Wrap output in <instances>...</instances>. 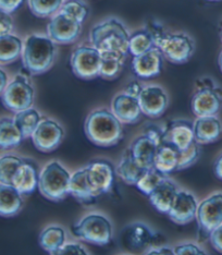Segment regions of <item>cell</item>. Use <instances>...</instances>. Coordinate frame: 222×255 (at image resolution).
<instances>
[{"mask_svg":"<svg viewBox=\"0 0 222 255\" xmlns=\"http://www.w3.org/2000/svg\"><path fill=\"white\" fill-rule=\"evenodd\" d=\"M84 131L92 143L102 147L114 146L123 138L122 123L112 112L105 108L94 110L87 116Z\"/></svg>","mask_w":222,"mask_h":255,"instance_id":"cell-1","label":"cell"},{"mask_svg":"<svg viewBox=\"0 0 222 255\" xmlns=\"http://www.w3.org/2000/svg\"><path fill=\"white\" fill-rule=\"evenodd\" d=\"M90 38L92 45L101 53H115L125 58L130 54V34L123 23L115 18H110L96 24L92 28Z\"/></svg>","mask_w":222,"mask_h":255,"instance_id":"cell-2","label":"cell"},{"mask_svg":"<svg viewBox=\"0 0 222 255\" xmlns=\"http://www.w3.org/2000/svg\"><path fill=\"white\" fill-rule=\"evenodd\" d=\"M56 56V43L49 36L33 34L26 38L23 45V66L33 75L47 72L54 65Z\"/></svg>","mask_w":222,"mask_h":255,"instance_id":"cell-3","label":"cell"},{"mask_svg":"<svg viewBox=\"0 0 222 255\" xmlns=\"http://www.w3.org/2000/svg\"><path fill=\"white\" fill-rule=\"evenodd\" d=\"M149 30L154 34L156 47L170 62L182 65L188 62L194 54L195 43L188 34L166 33L161 25L156 22L153 23Z\"/></svg>","mask_w":222,"mask_h":255,"instance_id":"cell-4","label":"cell"},{"mask_svg":"<svg viewBox=\"0 0 222 255\" xmlns=\"http://www.w3.org/2000/svg\"><path fill=\"white\" fill-rule=\"evenodd\" d=\"M70 178V172L59 161H51L39 175V192L50 201H62L69 195Z\"/></svg>","mask_w":222,"mask_h":255,"instance_id":"cell-5","label":"cell"},{"mask_svg":"<svg viewBox=\"0 0 222 255\" xmlns=\"http://www.w3.org/2000/svg\"><path fill=\"white\" fill-rule=\"evenodd\" d=\"M72 234L92 245L106 246L112 239V225L106 216L92 213L73 226Z\"/></svg>","mask_w":222,"mask_h":255,"instance_id":"cell-6","label":"cell"},{"mask_svg":"<svg viewBox=\"0 0 222 255\" xmlns=\"http://www.w3.org/2000/svg\"><path fill=\"white\" fill-rule=\"evenodd\" d=\"M198 88L192 97V112L196 117L217 116L222 108V90L212 79L198 81Z\"/></svg>","mask_w":222,"mask_h":255,"instance_id":"cell-7","label":"cell"},{"mask_svg":"<svg viewBox=\"0 0 222 255\" xmlns=\"http://www.w3.org/2000/svg\"><path fill=\"white\" fill-rule=\"evenodd\" d=\"M34 95V88L30 80L25 75L17 74L4 89L1 95V102L10 112L19 113L32 107Z\"/></svg>","mask_w":222,"mask_h":255,"instance_id":"cell-8","label":"cell"},{"mask_svg":"<svg viewBox=\"0 0 222 255\" xmlns=\"http://www.w3.org/2000/svg\"><path fill=\"white\" fill-rule=\"evenodd\" d=\"M162 142V129L156 125H148L144 133L136 137L130 146L131 152L143 166L154 167V159L160 143Z\"/></svg>","mask_w":222,"mask_h":255,"instance_id":"cell-9","label":"cell"},{"mask_svg":"<svg viewBox=\"0 0 222 255\" xmlns=\"http://www.w3.org/2000/svg\"><path fill=\"white\" fill-rule=\"evenodd\" d=\"M162 238L157 231L151 229L147 224L135 222L126 226L121 233V242L130 250L154 248L157 243L162 241Z\"/></svg>","mask_w":222,"mask_h":255,"instance_id":"cell-10","label":"cell"},{"mask_svg":"<svg viewBox=\"0 0 222 255\" xmlns=\"http://www.w3.org/2000/svg\"><path fill=\"white\" fill-rule=\"evenodd\" d=\"M101 51L94 46H80L71 55V68L78 78L93 80L99 77Z\"/></svg>","mask_w":222,"mask_h":255,"instance_id":"cell-11","label":"cell"},{"mask_svg":"<svg viewBox=\"0 0 222 255\" xmlns=\"http://www.w3.org/2000/svg\"><path fill=\"white\" fill-rule=\"evenodd\" d=\"M196 219L200 233L209 237L210 233L222 224V193H215L204 200L197 207Z\"/></svg>","mask_w":222,"mask_h":255,"instance_id":"cell-12","label":"cell"},{"mask_svg":"<svg viewBox=\"0 0 222 255\" xmlns=\"http://www.w3.org/2000/svg\"><path fill=\"white\" fill-rule=\"evenodd\" d=\"M82 32V23L72 16L59 11L48 23V36L56 44H71L77 40Z\"/></svg>","mask_w":222,"mask_h":255,"instance_id":"cell-13","label":"cell"},{"mask_svg":"<svg viewBox=\"0 0 222 255\" xmlns=\"http://www.w3.org/2000/svg\"><path fill=\"white\" fill-rule=\"evenodd\" d=\"M96 198H101L112 189L115 169L107 159H95L85 167Z\"/></svg>","mask_w":222,"mask_h":255,"instance_id":"cell-14","label":"cell"},{"mask_svg":"<svg viewBox=\"0 0 222 255\" xmlns=\"http://www.w3.org/2000/svg\"><path fill=\"white\" fill-rule=\"evenodd\" d=\"M34 146L42 153H51L60 146L64 138L63 128L55 120L44 119L33 132Z\"/></svg>","mask_w":222,"mask_h":255,"instance_id":"cell-15","label":"cell"},{"mask_svg":"<svg viewBox=\"0 0 222 255\" xmlns=\"http://www.w3.org/2000/svg\"><path fill=\"white\" fill-rule=\"evenodd\" d=\"M137 100L142 113L149 118H159L169 106V97L160 86H143Z\"/></svg>","mask_w":222,"mask_h":255,"instance_id":"cell-16","label":"cell"},{"mask_svg":"<svg viewBox=\"0 0 222 255\" xmlns=\"http://www.w3.org/2000/svg\"><path fill=\"white\" fill-rule=\"evenodd\" d=\"M198 203L195 195L185 190H179L175 200L167 214L174 224L186 225L196 218Z\"/></svg>","mask_w":222,"mask_h":255,"instance_id":"cell-17","label":"cell"},{"mask_svg":"<svg viewBox=\"0 0 222 255\" xmlns=\"http://www.w3.org/2000/svg\"><path fill=\"white\" fill-rule=\"evenodd\" d=\"M194 141V128L189 120H173L162 129V142L172 144L178 149H185Z\"/></svg>","mask_w":222,"mask_h":255,"instance_id":"cell-18","label":"cell"},{"mask_svg":"<svg viewBox=\"0 0 222 255\" xmlns=\"http://www.w3.org/2000/svg\"><path fill=\"white\" fill-rule=\"evenodd\" d=\"M111 112L122 124L126 125L137 124L143 114L137 97L126 92L121 93L113 98Z\"/></svg>","mask_w":222,"mask_h":255,"instance_id":"cell-19","label":"cell"},{"mask_svg":"<svg viewBox=\"0 0 222 255\" xmlns=\"http://www.w3.org/2000/svg\"><path fill=\"white\" fill-rule=\"evenodd\" d=\"M162 54L155 47L144 54L134 56L132 69L138 78L151 79L159 75L162 70Z\"/></svg>","mask_w":222,"mask_h":255,"instance_id":"cell-20","label":"cell"},{"mask_svg":"<svg viewBox=\"0 0 222 255\" xmlns=\"http://www.w3.org/2000/svg\"><path fill=\"white\" fill-rule=\"evenodd\" d=\"M38 167L33 159L23 158V163L12 179V185L22 195L33 193L38 187Z\"/></svg>","mask_w":222,"mask_h":255,"instance_id":"cell-21","label":"cell"},{"mask_svg":"<svg viewBox=\"0 0 222 255\" xmlns=\"http://www.w3.org/2000/svg\"><path fill=\"white\" fill-rule=\"evenodd\" d=\"M179 192V187L170 178L167 177L157 185L148 198L157 211L162 214H168Z\"/></svg>","mask_w":222,"mask_h":255,"instance_id":"cell-22","label":"cell"},{"mask_svg":"<svg viewBox=\"0 0 222 255\" xmlns=\"http://www.w3.org/2000/svg\"><path fill=\"white\" fill-rule=\"evenodd\" d=\"M194 138L200 144H210L219 140L222 134V124L216 116L198 117L193 124Z\"/></svg>","mask_w":222,"mask_h":255,"instance_id":"cell-23","label":"cell"},{"mask_svg":"<svg viewBox=\"0 0 222 255\" xmlns=\"http://www.w3.org/2000/svg\"><path fill=\"white\" fill-rule=\"evenodd\" d=\"M69 194L84 205H91L96 201L97 198L93 191L85 168L74 172L70 178Z\"/></svg>","mask_w":222,"mask_h":255,"instance_id":"cell-24","label":"cell"},{"mask_svg":"<svg viewBox=\"0 0 222 255\" xmlns=\"http://www.w3.org/2000/svg\"><path fill=\"white\" fill-rule=\"evenodd\" d=\"M149 168L143 166L138 160H136V158L133 156L130 147H128L124 152L123 156H122L115 171L125 183L136 185L139 179L144 176V173Z\"/></svg>","mask_w":222,"mask_h":255,"instance_id":"cell-25","label":"cell"},{"mask_svg":"<svg viewBox=\"0 0 222 255\" xmlns=\"http://www.w3.org/2000/svg\"><path fill=\"white\" fill-rule=\"evenodd\" d=\"M23 207L22 194L13 185L0 183V216L12 217Z\"/></svg>","mask_w":222,"mask_h":255,"instance_id":"cell-26","label":"cell"},{"mask_svg":"<svg viewBox=\"0 0 222 255\" xmlns=\"http://www.w3.org/2000/svg\"><path fill=\"white\" fill-rule=\"evenodd\" d=\"M179 150L172 144L161 142L154 159V167L159 171L169 175L177 171L179 164Z\"/></svg>","mask_w":222,"mask_h":255,"instance_id":"cell-27","label":"cell"},{"mask_svg":"<svg viewBox=\"0 0 222 255\" xmlns=\"http://www.w3.org/2000/svg\"><path fill=\"white\" fill-rule=\"evenodd\" d=\"M24 140L13 118L0 119V148L12 149L21 145Z\"/></svg>","mask_w":222,"mask_h":255,"instance_id":"cell-28","label":"cell"},{"mask_svg":"<svg viewBox=\"0 0 222 255\" xmlns=\"http://www.w3.org/2000/svg\"><path fill=\"white\" fill-rule=\"evenodd\" d=\"M23 42L12 34L0 36V63L9 65L17 60L22 55Z\"/></svg>","mask_w":222,"mask_h":255,"instance_id":"cell-29","label":"cell"},{"mask_svg":"<svg viewBox=\"0 0 222 255\" xmlns=\"http://www.w3.org/2000/svg\"><path fill=\"white\" fill-rule=\"evenodd\" d=\"M66 243V231L60 226H49L39 235V246L50 254H56Z\"/></svg>","mask_w":222,"mask_h":255,"instance_id":"cell-30","label":"cell"},{"mask_svg":"<svg viewBox=\"0 0 222 255\" xmlns=\"http://www.w3.org/2000/svg\"><path fill=\"white\" fill-rule=\"evenodd\" d=\"M126 58L115 53H101L99 77L106 80H114L119 77Z\"/></svg>","mask_w":222,"mask_h":255,"instance_id":"cell-31","label":"cell"},{"mask_svg":"<svg viewBox=\"0 0 222 255\" xmlns=\"http://www.w3.org/2000/svg\"><path fill=\"white\" fill-rule=\"evenodd\" d=\"M156 47L154 34L149 27L134 32L128 39V51L133 56H138Z\"/></svg>","mask_w":222,"mask_h":255,"instance_id":"cell-32","label":"cell"},{"mask_svg":"<svg viewBox=\"0 0 222 255\" xmlns=\"http://www.w3.org/2000/svg\"><path fill=\"white\" fill-rule=\"evenodd\" d=\"M13 119L24 138L32 136L33 132L36 130L37 126L42 121V117H40L39 113L32 107L15 113V117Z\"/></svg>","mask_w":222,"mask_h":255,"instance_id":"cell-33","label":"cell"},{"mask_svg":"<svg viewBox=\"0 0 222 255\" xmlns=\"http://www.w3.org/2000/svg\"><path fill=\"white\" fill-rule=\"evenodd\" d=\"M22 163L23 158L15 155L0 157V183L12 185V179Z\"/></svg>","mask_w":222,"mask_h":255,"instance_id":"cell-34","label":"cell"},{"mask_svg":"<svg viewBox=\"0 0 222 255\" xmlns=\"http://www.w3.org/2000/svg\"><path fill=\"white\" fill-rule=\"evenodd\" d=\"M64 0H28L30 9L38 18H49L60 10Z\"/></svg>","mask_w":222,"mask_h":255,"instance_id":"cell-35","label":"cell"},{"mask_svg":"<svg viewBox=\"0 0 222 255\" xmlns=\"http://www.w3.org/2000/svg\"><path fill=\"white\" fill-rule=\"evenodd\" d=\"M168 175L156 169L155 167H151L144 173V176L139 179V181L136 183V188L142 191L145 195H149L153 191L157 188L163 179L167 178Z\"/></svg>","mask_w":222,"mask_h":255,"instance_id":"cell-36","label":"cell"},{"mask_svg":"<svg viewBox=\"0 0 222 255\" xmlns=\"http://www.w3.org/2000/svg\"><path fill=\"white\" fill-rule=\"evenodd\" d=\"M60 11L83 23L90 14V8L82 0H64Z\"/></svg>","mask_w":222,"mask_h":255,"instance_id":"cell-37","label":"cell"},{"mask_svg":"<svg viewBox=\"0 0 222 255\" xmlns=\"http://www.w3.org/2000/svg\"><path fill=\"white\" fill-rule=\"evenodd\" d=\"M201 144L196 141L193 142L189 147L179 150V164L177 171L186 169V168L194 165L201 156Z\"/></svg>","mask_w":222,"mask_h":255,"instance_id":"cell-38","label":"cell"},{"mask_svg":"<svg viewBox=\"0 0 222 255\" xmlns=\"http://www.w3.org/2000/svg\"><path fill=\"white\" fill-rule=\"evenodd\" d=\"M13 30V20L10 13L0 9V36L10 34Z\"/></svg>","mask_w":222,"mask_h":255,"instance_id":"cell-39","label":"cell"},{"mask_svg":"<svg viewBox=\"0 0 222 255\" xmlns=\"http://www.w3.org/2000/svg\"><path fill=\"white\" fill-rule=\"evenodd\" d=\"M174 254H206L207 252L204 251L202 248L194 245V243H183V245H179L174 249Z\"/></svg>","mask_w":222,"mask_h":255,"instance_id":"cell-40","label":"cell"},{"mask_svg":"<svg viewBox=\"0 0 222 255\" xmlns=\"http://www.w3.org/2000/svg\"><path fill=\"white\" fill-rule=\"evenodd\" d=\"M56 254H89V252L80 243H64Z\"/></svg>","mask_w":222,"mask_h":255,"instance_id":"cell-41","label":"cell"},{"mask_svg":"<svg viewBox=\"0 0 222 255\" xmlns=\"http://www.w3.org/2000/svg\"><path fill=\"white\" fill-rule=\"evenodd\" d=\"M209 241L216 250L222 253V224L210 233Z\"/></svg>","mask_w":222,"mask_h":255,"instance_id":"cell-42","label":"cell"},{"mask_svg":"<svg viewBox=\"0 0 222 255\" xmlns=\"http://www.w3.org/2000/svg\"><path fill=\"white\" fill-rule=\"evenodd\" d=\"M24 0H0V9L8 13H12L19 9Z\"/></svg>","mask_w":222,"mask_h":255,"instance_id":"cell-43","label":"cell"},{"mask_svg":"<svg viewBox=\"0 0 222 255\" xmlns=\"http://www.w3.org/2000/svg\"><path fill=\"white\" fill-rule=\"evenodd\" d=\"M147 254H174V250L170 247H158V248H151V250L146 251Z\"/></svg>","mask_w":222,"mask_h":255,"instance_id":"cell-44","label":"cell"},{"mask_svg":"<svg viewBox=\"0 0 222 255\" xmlns=\"http://www.w3.org/2000/svg\"><path fill=\"white\" fill-rule=\"evenodd\" d=\"M143 89V86L139 84L138 82H136V81H134V82H132L130 85L127 86V89H126V93H128V94H131V95H133V96H138V94H139V92H141V90Z\"/></svg>","mask_w":222,"mask_h":255,"instance_id":"cell-45","label":"cell"},{"mask_svg":"<svg viewBox=\"0 0 222 255\" xmlns=\"http://www.w3.org/2000/svg\"><path fill=\"white\" fill-rule=\"evenodd\" d=\"M8 85V75L4 70L0 68V97H1L4 89Z\"/></svg>","mask_w":222,"mask_h":255,"instance_id":"cell-46","label":"cell"},{"mask_svg":"<svg viewBox=\"0 0 222 255\" xmlns=\"http://www.w3.org/2000/svg\"><path fill=\"white\" fill-rule=\"evenodd\" d=\"M214 170H215L216 176L222 180V153L218 156L217 159H216V161H215Z\"/></svg>","mask_w":222,"mask_h":255,"instance_id":"cell-47","label":"cell"},{"mask_svg":"<svg viewBox=\"0 0 222 255\" xmlns=\"http://www.w3.org/2000/svg\"><path fill=\"white\" fill-rule=\"evenodd\" d=\"M219 67H220V70L222 71V51L220 53V55H219Z\"/></svg>","mask_w":222,"mask_h":255,"instance_id":"cell-48","label":"cell"},{"mask_svg":"<svg viewBox=\"0 0 222 255\" xmlns=\"http://www.w3.org/2000/svg\"><path fill=\"white\" fill-rule=\"evenodd\" d=\"M220 38L222 40V22H221V25H220Z\"/></svg>","mask_w":222,"mask_h":255,"instance_id":"cell-49","label":"cell"},{"mask_svg":"<svg viewBox=\"0 0 222 255\" xmlns=\"http://www.w3.org/2000/svg\"><path fill=\"white\" fill-rule=\"evenodd\" d=\"M209 1H219V0H209Z\"/></svg>","mask_w":222,"mask_h":255,"instance_id":"cell-50","label":"cell"}]
</instances>
